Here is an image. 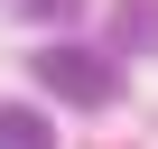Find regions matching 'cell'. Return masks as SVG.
Returning a JSON list of instances; mask_svg holds the SVG:
<instances>
[{
  "label": "cell",
  "mask_w": 158,
  "mask_h": 149,
  "mask_svg": "<svg viewBox=\"0 0 158 149\" xmlns=\"http://www.w3.org/2000/svg\"><path fill=\"white\" fill-rule=\"evenodd\" d=\"M37 84L56 103H84V112H112L121 103V56L84 47V37H65V47H37Z\"/></svg>",
  "instance_id": "cell-1"
},
{
  "label": "cell",
  "mask_w": 158,
  "mask_h": 149,
  "mask_svg": "<svg viewBox=\"0 0 158 149\" xmlns=\"http://www.w3.org/2000/svg\"><path fill=\"white\" fill-rule=\"evenodd\" d=\"M158 47V0H121L112 10V47L102 56H149Z\"/></svg>",
  "instance_id": "cell-2"
},
{
  "label": "cell",
  "mask_w": 158,
  "mask_h": 149,
  "mask_svg": "<svg viewBox=\"0 0 158 149\" xmlns=\"http://www.w3.org/2000/svg\"><path fill=\"white\" fill-rule=\"evenodd\" d=\"M0 149H56L47 112H37V103H0Z\"/></svg>",
  "instance_id": "cell-3"
},
{
  "label": "cell",
  "mask_w": 158,
  "mask_h": 149,
  "mask_svg": "<svg viewBox=\"0 0 158 149\" xmlns=\"http://www.w3.org/2000/svg\"><path fill=\"white\" fill-rule=\"evenodd\" d=\"M10 19H37V28H56V19H84V0H0Z\"/></svg>",
  "instance_id": "cell-4"
}]
</instances>
